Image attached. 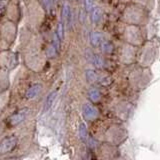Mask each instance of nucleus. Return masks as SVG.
Listing matches in <instances>:
<instances>
[{
	"label": "nucleus",
	"mask_w": 160,
	"mask_h": 160,
	"mask_svg": "<svg viewBox=\"0 0 160 160\" xmlns=\"http://www.w3.org/2000/svg\"><path fill=\"white\" fill-rule=\"evenodd\" d=\"M124 20L128 24L142 25L147 21V12L144 7L136 4H132L127 6L124 11Z\"/></svg>",
	"instance_id": "f257e3e1"
},
{
	"label": "nucleus",
	"mask_w": 160,
	"mask_h": 160,
	"mask_svg": "<svg viewBox=\"0 0 160 160\" xmlns=\"http://www.w3.org/2000/svg\"><path fill=\"white\" fill-rule=\"evenodd\" d=\"M124 38L126 41L132 45H140L144 41V37L142 35V31L138 28L137 25L129 24L125 29Z\"/></svg>",
	"instance_id": "f03ea898"
},
{
	"label": "nucleus",
	"mask_w": 160,
	"mask_h": 160,
	"mask_svg": "<svg viewBox=\"0 0 160 160\" xmlns=\"http://www.w3.org/2000/svg\"><path fill=\"white\" fill-rule=\"evenodd\" d=\"M156 57V46L153 42L145 44L139 57V63L141 66H148L151 64Z\"/></svg>",
	"instance_id": "7ed1b4c3"
},
{
	"label": "nucleus",
	"mask_w": 160,
	"mask_h": 160,
	"mask_svg": "<svg viewBox=\"0 0 160 160\" xmlns=\"http://www.w3.org/2000/svg\"><path fill=\"white\" fill-rule=\"evenodd\" d=\"M121 61L125 64H130L133 62L134 57L136 56V49L131 45L125 44L121 49Z\"/></svg>",
	"instance_id": "20e7f679"
},
{
	"label": "nucleus",
	"mask_w": 160,
	"mask_h": 160,
	"mask_svg": "<svg viewBox=\"0 0 160 160\" xmlns=\"http://www.w3.org/2000/svg\"><path fill=\"white\" fill-rule=\"evenodd\" d=\"M17 143V138L16 137H8L3 139L0 142V153H7L16 146Z\"/></svg>",
	"instance_id": "39448f33"
},
{
	"label": "nucleus",
	"mask_w": 160,
	"mask_h": 160,
	"mask_svg": "<svg viewBox=\"0 0 160 160\" xmlns=\"http://www.w3.org/2000/svg\"><path fill=\"white\" fill-rule=\"evenodd\" d=\"M83 116L87 120H94L98 116V110L91 104L85 103L83 105Z\"/></svg>",
	"instance_id": "423d86ee"
},
{
	"label": "nucleus",
	"mask_w": 160,
	"mask_h": 160,
	"mask_svg": "<svg viewBox=\"0 0 160 160\" xmlns=\"http://www.w3.org/2000/svg\"><path fill=\"white\" fill-rule=\"evenodd\" d=\"M25 116H26V112H25V110L13 114L12 116L9 118V123H10V125H12V126H15V125L20 124L25 119Z\"/></svg>",
	"instance_id": "0eeeda50"
},
{
	"label": "nucleus",
	"mask_w": 160,
	"mask_h": 160,
	"mask_svg": "<svg viewBox=\"0 0 160 160\" xmlns=\"http://www.w3.org/2000/svg\"><path fill=\"white\" fill-rule=\"evenodd\" d=\"M41 89H42L41 84H34L33 86H31L27 90L25 96H26L27 99H33L36 96H38V94L40 93V91H41Z\"/></svg>",
	"instance_id": "6e6552de"
},
{
	"label": "nucleus",
	"mask_w": 160,
	"mask_h": 160,
	"mask_svg": "<svg viewBox=\"0 0 160 160\" xmlns=\"http://www.w3.org/2000/svg\"><path fill=\"white\" fill-rule=\"evenodd\" d=\"M56 96H57V92H56V91H52L51 93H50V94L48 95L47 98H46V100H45L43 112H46L47 110L50 109V107L52 106V104H53V102H54L55 98H56Z\"/></svg>",
	"instance_id": "1a4fd4ad"
},
{
	"label": "nucleus",
	"mask_w": 160,
	"mask_h": 160,
	"mask_svg": "<svg viewBox=\"0 0 160 160\" xmlns=\"http://www.w3.org/2000/svg\"><path fill=\"white\" fill-rule=\"evenodd\" d=\"M90 40H91V44L93 45V46H98V45L102 41V36H101V34H100V32L94 31L91 33Z\"/></svg>",
	"instance_id": "9d476101"
},
{
	"label": "nucleus",
	"mask_w": 160,
	"mask_h": 160,
	"mask_svg": "<svg viewBox=\"0 0 160 160\" xmlns=\"http://www.w3.org/2000/svg\"><path fill=\"white\" fill-rule=\"evenodd\" d=\"M88 96L90 98V100H91L92 102H97L99 101V99H100V92H99V90L96 89V88H92V89H90L89 90V92H88Z\"/></svg>",
	"instance_id": "9b49d317"
},
{
	"label": "nucleus",
	"mask_w": 160,
	"mask_h": 160,
	"mask_svg": "<svg viewBox=\"0 0 160 160\" xmlns=\"http://www.w3.org/2000/svg\"><path fill=\"white\" fill-rule=\"evenodd\" d=\"M101 10L98 7H95L91 10V19L93 23H98L100 18H101Z\"/></svg>",
	"instance_id": "f8f14e48"
},
{
	"label": "nucleus",
	"mask_w": 160,
	"mask_h": 160,
	"mask_svg": "<svg viewBox=\"0 0 160 160\" xmlns=\"http://www.w3.org/2000/svg\"><path fill=\"white\" fill-rule=\"evenodd\" d=\"M79 136L80 139L85 141L87 139V128H86V125L84 123H81L79 126Z\"/></svg>",
	"instance_id": "ddd939ff"
},
{
	"label": "nucleus",
	"mask_w": 160,
	"mask_h": 160,
	"mask_svg": "<svg viewBox=\"0 0 160 160\" xmlns=\"http://www.w3.org/2000/svg\"><path fill=\"white\" fill-rule=\"evenodd\" d=\"M86 79L89 83H94L97 80V75L93 70H87L86 71Z\"/></svg>",
	"instance_id": "4468645a"
},
{
	"label": "nucleus",
	"mask_w": 160,
	"mask_h": 160,
	"mask_svg": "<svg viewBox=\"0 0 160 160\" xmlns=\"http://www.w3.org/2000/svg\"><path fill=\"white\" fill-rule=\"evenodd\" d=\"M102 50H103V52L105 53H111L113 51V46H112V44L111 43H109L107 41H104L102 42Z\"/></svg>",
	"instance_id": "2eb2a0df"
},
{
	"label": "nucleus",
	"mask_w": 160,
	"mask_h": 160,
	"mask_svg": "<svg viewBox=\"0 0 160 160\" xmlns=\"http://www.w3.org/2000/svg\"><path fill=\"white\" fill-rule=\"evenodd\" d=\"M95 66H96L97 68H101L103 66V60L101 58V56H99V55L95 54L94 55V59H93V63Z\"/></svg>",
	"instance_id": "dca6fc26"
},
{
	"label": "nucleus",
	"mask_w": 160,
	"mask_h": 160,
	"mask_svg": "<svg viewBox=\"0 0 160 160\" xmlns=\"http://www.w3.org/2000/svg\"><path fill=\"white\" fill-rule=\"evenodd\" d=\"M57 35L59 36V38L63 40L64 39V26H63V23L60 22L58 23V26H57Z\"/></svg>",
	"instance_id": "f3484780"
},
{
	"label": "nucleus",
	"mask_w": 160,
	"mask_h": 160,
	"mask_svg": "<svg viewBox=\"0 0 160 160\" xmlns=\"http://www.w3.org/2000/svg\"><path fill=\"white\" fill-rule=\"evenodd\" d=\"M70 12H71V11H70L69 5L68 4H64L63 5V8H62V18L65 19V20H67L68 15H69Z\"/></svg>",
	"instance_id": "a211bd4d"
},
{
	"label": "nucleus",
	"mask_w": 160,
	"mask_h": 160,
	"mask_svg": "<svg viewBox=\"0 0 160 160\" xmlns=\"http://www.w3.org/2000/svg\"><path fill=\"white\" fill-rule=\"evenodd\" d=\"M56 51H57V49L55 48L54 45H51V46H49L46 50V55L48 57H53L56 55Z\"/></svg>",
	"instance_id": "6ab92c4d"
},
{
	"label": "nucleus",
	"mask_w": 160,
	"mask_h": 160,
	"mask_svg": "<svg viewBox=\"0 0 160 160\" xmlns=\"http://www.w3.org/2000/svg\"><path fill=\"white\" fill-rule=\"evenodd\" d=\"M85 10L87 12H90L93 9V0H85Z\"/></svg>",
	"instance_id": "aec40b11"
},
{
	"label": "nucleus",
	"mask_w": 160,
	"mask_h": 160,
	"mask_svg": "<svg viewBox=\"0 0 160 160\" xmlns=\"http://www.w3.org/2000/svg\"><path fill=\"white\" fill-rule=\"evenodd\" d=\"M53 42H54V46L56 49H59L60 47V38L57 35V33H54V36H53Z\"/></svg>",
	"instance_id": "412c9836"
},
{
	"label": "nucleus",
	"mask_w": 160,
	"mask_h": 160,
	"mask_svg": "<svg viewBox=\"0 0 160 160\" xmlns=\"http://www.w3.org/2000/svg\"><path fill=\"white\" fill-rule=\"evenodd\" d=\"M135 1H137V2H139V3H142V4L144 5V4H148L150 0H135Z\"/></svg>",
	"instance_id": "4be33fe9"
},
{
	"label": "nucleus",
	"mask_w": 160,
	"mask_h": 160,
	"mask_svg": "<svg viewBox=\"0 0 160 160\" xmlns=\"http://www.w3.org/2000/svg\"><path fill=\"white\" fill-rule=\"evenodd\" d=\"M53 1H54V0H47V2H48V3H49L50 5H52Z\"/></svg>",
	"instance_id": "5701e85b"
},
{
	"label": "nucleus",
	"mask_w": 160,
	"mask_h": 160,
	"mask_svg": "<svg viewBox=\"0 0 160 160\" xmlns=\"http://www.w3.org/2000/svg\"><path fill=\"white\" fill-rule=\"evenodd\" d=\"M121 1H123V2H127L128 0H121Z\"/></svg>",
	"instance_id": "b1692460"
}]
</instances>
